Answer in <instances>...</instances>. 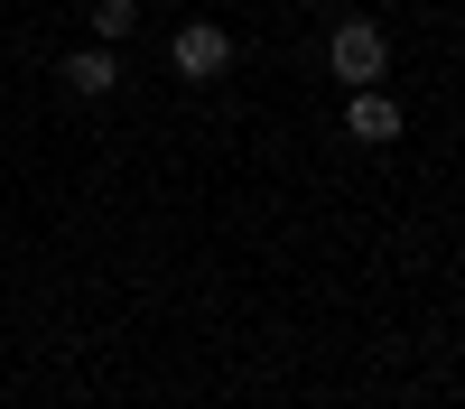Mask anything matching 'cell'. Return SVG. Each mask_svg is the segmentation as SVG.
I'll return each mask as SVG.
<instances>
[{
  "mask_svg": "<svg viewBox=\"0 0 465 409\" xmlns=\"http://www.w3.org/2000/svg\"><path fill=\"white\" fill-rule=\"evenodd\" d=\"M326 65H335V84H381V65H391V37H381L372 19H335Z\"/></svg>",
  "mask_w": 465,
  "mask_h": 409,
  "instance_id": "obj_1",
  "label": "cell"
},
{
  "mask_svg": "<svg viewBox=\"0 0 465 409\" xmlns=\"http://www.w3.org/2000/svg\"><path fill=\"white\" fill-rule=\"evenodd\" d=\"M168 65L186 74V84H214V74L232 65V28H223V19H186L177 47H168Z\"/></svg>",
  "mask_w": 465,
  "mask_h": 409,
  "instance_id": "obj_2",
  "label": "cell"
},
{
  "mask_svg": "<svg viewBox=\"0 0 465 409\" xmlns=\"http://www.w3.org/2000/svg\"><path fill=\"white\" fill-rule=\"evenodd\" d=\"M344 131H354V140H401V102L372 93V84H354V102H344Z\"/></svg>",
  "mask_w": 465,
  "mask_h": 409,
  "instance_id": "obj_3",
  "label": "cell"
},
{
  "mask_svg": "<svg viewBox=\"0 0 465 409\" xmlns=\"http://www.w3.org/2000/svg\"><path fill=\"white\" fill-rule=\"evenodd\" d=\"M65 84H74V93H122V56H112V47H84V56L65 65Z\"/></svg>",
  "mask_w": 465,
  "mask_h": 409,
  "instance_id": "obj_4",
  "label": "cell"
},
{
  "mask_svg": "<svg viewBox=\"0 0 465 409\" xmlns=\"http://www.w3.org/2000/svg\"><path fill=\"white\" fill-rule=\"evenodd\" d=\"M131 28H140V10H131V0H103V10H94V37H103V47H122Z\"/></svg>",
  "mask_w": 465,
  "mask_h": 409,
  "instance_id": "obj_5",
  "label": "cell"
}]
</instances>
